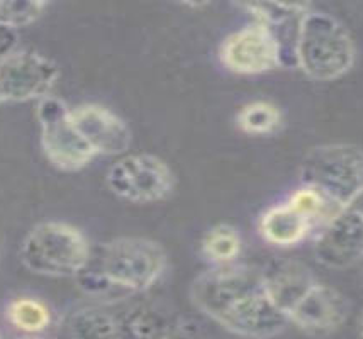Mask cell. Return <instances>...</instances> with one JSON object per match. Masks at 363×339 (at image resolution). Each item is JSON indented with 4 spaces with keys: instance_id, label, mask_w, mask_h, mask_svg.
Segmentation results:
<instances>
[{
    "instance_id": "15",
    "label": "cell",
    "mask_w": 363,
    "mask_h": 339,
    "mask_svg": "<svg viewBox=\"0 0 363 339\" xmlns=\"http://www.w3.org/2000/svg\"><path fill=\"white\" fill-rule=\"evenodd\" d=\"M72 339H116L121 336V323L101 309H82L68 321Z\"/></svg>"
},
{
    "instance_id": "8",
    "label": "cell",
    "mask_w": 363,
    "mask_h": 339,
    "mask_svg": "<svg viewBox=\"0 0 363 339\" xmlns=\"http://www.w3.org/2000/svg\"><path fill=\"white\" fill-rule=\"evenodd\" d=\"M60 79L53 59L33 50H14L0 58V96L4 102H29L51 96Z\"/></svg>"
},
{
    "instance_id": "1",
    "label": "cell",
    "mask_w": 363,
    "mask_h": 339,
    "mask_svg": "<svg viewBox=\"0 0 363 339\" xmlns=\"http://www.w3.org/2000/svg\"><path fill=\"white\" fill-rule=\"evenodd\" d=\"M190 295L199 311L238 336L270 339L289 324L267 290L263 272L255 268L224 265L209 270L194 280Z\"/></svg>"
},
{
    "instance_id": "22",
    "label": "cell",
    "mask_w": 363,
    "mask_h": 339,
    "mask_svg": "<svg viewBox=\"0 0 363 339\" xmlns=\"http://www.w3.org/2000/svg\"><path fill=\"white\" fill-rule=\"evenodd\" d=\"M21 339H45V338H21Z\"/></svg>"
},
{
    "instance_id": "20",
    "label": "cell",
    "mask_w": 363,
    "mask_h": 339,
    "mask_svg": "<svg viewBox=\"0 0 363 339\" xmlns=\"http://www.w3.org/2000/svg\"><path fill=\"white\" fill-rule=\"evenodd\" d=\"M17 45V31L9 29L6 25H0V58L12 53Z\"/></svg>"
},
{
    "instance_id": "19",
    "label": "cell",
    "mask_w": 363,
    "mask_h": 339,
    "mask_svg": "<svg viewBox=\"0 0 363 339\" xmlns=\"http://www.w3.org/2000/svg\"><path fill=\"white\" fill-rule=\"evenodd\" d=\"M48 7L46 2H23V0H6L0 2V25L17 31L19 28L33 24Z\"/></svg>"
},
{
    "instance_id": "13",
    "label": "cell",
    "mask_w": 363,
    "mask_h": 339,
    "mask_svg": "<svg viewBox=\"0 0 363 339\" xmlns=\"http://www.w3.org/2000/svg\"><path fill=\"white\" fill-rule=\"evenodd\" d=\"M314 226L313 219L289 199L287 202L265 210L258 229L267 243L279 248H291L304 241Z\"/></svg>"
},
{
    "instance_id": "5",
    "label": "cell",
    "mask_w": 363,
    "mask_h": 339,
    "mask_svg": "<svg viewBox=\"0 0 363 339\" xmlns=\"http://www.w3.org/2000/svg\"><path fill=\"white\" fill-rule=\"evenodd\" d=\"M299 178L302 187L345 209L363 194V149L347 143L316 146L302 158Z\"/></svg>"
},
{
    "instance_id": "6",
    "label": "cell",
    "mask_w": 363,
    "mask_h": 339,
    "mask_svg": "<svg viewBox=\"0 0 363 339\" xmlns=\"http://www.w3.org/2000/svg\"><path fill=\"white\" fill-rule=\"evenodd\" d=\"M106 183L119 199L133 204H155L172 195L175 175L170 166L155 154H123L107 170Z\"/></svg>"
},
{
    "instance_id": "18",
    "label": "cell",
    "mask_w": 363,
    "mask_h": 339,
    "mask_svg": "<svg viewBox=\"0 0 363 339\" xmlns=\"http://www.w3.org/2000/svg\"><path fill=\"white\" fill-rule=\"evenodd\" d=\"M7 317L17 329L26 333H40L50 324L51 316L45 304L40 300L21 297L9 304Z\"/></svg>"
},
{
    "instance_id": "23",
    "label": "cell",
    "mask_w": 363,
    "mask_h": 339,
    "mask_svg": "<svg viewBox=\"0 0 363 339\" xmlns=\"http://www.w3.org/2000/svg\"><path fill=\"white\" fill-rule=\"evenodd\" d=\"M165 339H175V338H174V334H170V336L165 338Z\"/></svg>"
},
{
    "instance_id": "21",
    "label": "cell",
    "mask_w": 363,
    "mask_h": 339,
    "mask_svg": "<svg viewBox=\"0 0 363 339\" xmlns=\"http://www.w3.org/2000/svg\"><path fill=\"white\" fill-rule=\"evenodd\" d=\"M360 333H362V336H363V314L360 317Z\"/></svg>"
},
{
    "instance_id": "17",
    "label": "cell",
    "mask_w": 363,
    "mask_h": 339,
    "mask_svg": "<svg viewBox=\"0 0 363 339\" xmlns=\"http://www.w3.org/2000/svg\"><path fill=\"white\" fill-rule=\"evenodd\" d=\"M243 250L241 236L233 226L218 224L207 231L202 239V253L218 267L231 265Z\"/></svg>"
},
{
    "instance_id": "2",
    "label": "cell",
    "mask_w": 363,
    "mask_h": 339,
    "mask_svg": "<svg viewBox=\"0 0 363 339\" xmlns=\"http://www.w3.org/2000/svg\"><path fill=\"white\" fill-rule=\"evenodd\" d=\"M167 268V253L148 238H116L92 248L77 280L82 292L118 302L146 292Z\"/></svg>"
},
{
    "instance_id": "11",
    "label": "cell",
    "mask_w": 363,
    "mask_h": 339,
    "mask_svg": "<svg viewBox=\"0 0 363 339\" xmlns=\"http://www.w3.org/2000/svg\"><path fill=\"white\" fill-rule=\"evenodd\" d=\"M77 131L95 154L119 156L131 148L133 132L118 114L99 104H82L72 109Z\"/></svg>"
},
{
    "instance_id": "7",
    "label": "cell",
    "mask_w": 363,
    "mask_h": 339,
    "mask_svg": "<svg viewBox=\"0 0 363 339\" xmlns=\"http://www.w3.org/2000/svg\"><path fill=\"white\" fill-rule=\"evenodd\" d=\"M36 117L41 130V146L46 158L56 168L79 171L97 154L77 131L72 109L62 98L48 96L38 102Z\"/></svg>"
},
{
    "instance_id": "16",
    "label": "cell",
    "mask_w": 363,
    "mask_h": 339,
    "mask_svg": "<svg viewBox=\"0 0 363 339\" xmlns=\"http://www.w3.org/2000/svg\"><path fill=\"white\" fill-rule=\"evenodd\" d=\"M236 124L250 136H270L282 127L284 115L272 102L255 100L238 110Z\"/></svg>"
},
{
    "instance_id": "4",
    "label": "cell",
    "mask_w": 363,
    "mask_h": 339,
    "mask_svg": "<svg viewBox=\"0 0 363 339\" xmlns=\"http://www.w3.org/2000/svg\"><path fill=\"white\" fill-rule=\"evenodd\" d=\"M90 244L82 231L65 222L34 226L19 248L21 263L29 272L51 278L79 277L90 258Z\"/></svg>"
},
{
    "instance_id": "10",
    "label": "cell",
    "mask_w": 363,
    "mask_h": 339,
    "mask_svg": "<svg viewBox=\"0 0 363 339\" xmlns=\"http://www.w3.org/2000/svg\"><path fill=\"white\" fill-rule=\"evenodd\" d=\"M314 256L330 268H348L363 260V194L324 226Z\"/></svg>"
},
{
    "instance_id": "9",
    "label": "cell",
    "mask_w": 363,
    "mask_h": 339,
    "mask_svg": "<svg viewBox=\"0 0 363 339\" xmlns=\"http://www.w3.org/2000/svg\"><path fill=\"white\" fill-rule=\"evenodd\" d=\"M219 59L226 70L238 75H262L282 65L284 54L272 29L255 21L226 36Z\"/></svg>"
},
{
    "instance_id": "3",
    "label": "cell",
    "mask_w": 363,
    "mask_h": 339,
    "mask_svg": "<svg viewBox=\"0 0 363 339\" xmlns=\"http://www.w3.org/2000/svg\"><path fill=\"white\" fill-rule=\"evenodd\" d=\"M355 41L343 23L321 11L304 12L297 29L294 62L309 79H341L355 65Z\"/></svg>"
},
{
    "instance_id": "14",
    "label": "cell",
    "mask_w": 363,
    "mask_h": 339,
    "mask_svg": "<svg viewBox=\"0 0 363 339\" xmlns=\"http://www.w3.org/2000/svg\"><path fill=\"white\" fill-rule=\"evenodd\" d=\"M263 277H265L267 290L272 300L284 312L285 317L304 297L306 292L318 282L304 265L296 263V261H280L270 270L263 272Z\"/></svg>"
},
{
    "instance_id": "24",
    "label": "cell",
    "mask_w": 363,
    "mask_h": 339,
    "mask_svg": "<svg viewBox=\"0 0 363 339\" xmlns=\"http://www.w3.org/2000/svg\"><path fill=\"white\" fill-rule=\"evenodd\" d=\"M2 102H4V100H2V96H0V104H2Z\"/></svg>"
},
{
    "instance_id": "12",
    "label": "cell",
    "mask_w": 363,
    "mask_h": 339,
    "mask_svg": "<svg viewBox=\"0 0 363 339\" xmlns=\"http://www.w3.org/2000/svg\"><path fill=\"white\" fill-rule=\"evenodd\" d=\"M348 309L347 299L338 290L316 282L289 311L287 319L311 336H324L347 321Z\"/></svg>"
}]
</instances>
